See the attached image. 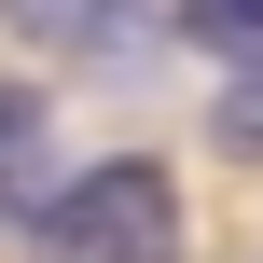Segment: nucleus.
Listing matches in <instances>:
<instances>
[{"instance_id":"3","label":"nucleus","mask_w":263,"mask_h":263,"mask_svg":"<svg viewBox=\"0 0 263 263\" xmlns=\"http://www.w3.org/2000/svg\"><path fill=\"white\" fill-rule=\"evenodd\" d=\"M42 125H55L42 83H14V97H0V208H28V194L55 180V166H42Z\"/></svg>"},{"instance_id":"2","label":"nucleus","mask_w":263,"mask_h":263,"mask_svg":"<svg viewBox=\"0 0 263 263\" xmlns=\"http://www.w3.org/2000/svg\"><path fill=\"white\" fill-rule=\"evenodd\" d=\"M69 42H83L97 69H139V55L166 42V0H69Z\"/></svg>"},{"instance_id":"6","label":"nucleus","mask_w":263,"mask_h":263,"mask_svg":"<svg viewBox=\"0 0 263 263\" xmlns=\"http://www.w3.org/2000/svg\"><path fill=\"white\" fill-rule=\"evenodd\" d=\"M0 14H14V28H42V0H0Z\"/></svg>"},{"instance_id":"5","label":"nucleus","mask_w":263,"mask_h":263,"mask_svg":"<svg viewBox=\"0 0 263 263\" xmlns=\"http://www.w3.org/2000/svg\"><path fill=\"white\" fill-rule=\"evenodd\" d=\"M166 28L208 42V55H250V42H263V0H166Z\"/></svg>"},{"instance_id":"4","label":"nucleus","mask_w":263,"mask_h":263,"mask_svg":"<svg viewBox=\"0 0 263 263\" xmlns=\"http://www.w3.org/2000/svg\"><path fill=\"white\" fill-rule=\"evenodd\" d=\"M208 139H222V153H250V166H263V42L236 55V69H222V97H208Z\"/></svg>"},{"instance_id":"1","label":"nucleus","mask_w":263,"mask_h":263,"mask_svg":"<svg viewBox=\"0 0 263 263\" xmlns=\"http://www.w3.org/2000/svg\"><path fill=\"white\" fill-rule=\"evenodd\" d=\"M28 250L42 263H180V180L153 153H97V166H55L28 194Z\"/></svg>"}]
</instances>
